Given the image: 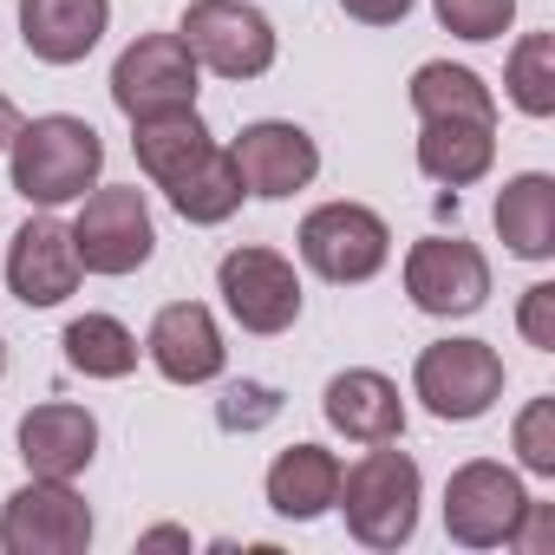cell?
Returning a JSON list of instances; mask_svg holds the SVG:
<instances>
[{"label": "cell", "instance_id": "cell-1", "mask_svg": "<svg viewBox=\"0 0 555 555\" xmlns=\"http://www.w3.org/2000/svg\"><path fill=\"white\" fill-rule=\"evenodd\" d=\"M105 170V144L86 118L73 112H47L34 125L14 131L8 144V177H14V196H27L34 209H60V203H79Z\"/></svg>", "mask_w": 555, "mask_h": 555}, {"label": "cell", "instance_id": "cell-2", "mask_svg": "<svg viewBox=\"0 0 555 555\" xmlns=\"http://www.w3.org/2000/svg\"><path fill=\"white\" fill-rule=\"evenodd\" d=\"M418 496H425L418 457H412V451H392V444H373L366 457L340 464V496H334V509L347 516L353 542H366V548H399V542H412V529H418Z\"/></svg>", "mask_w": 555, "mask_h": 555}, {"label": "cell", "instance_id": "cell-3", "mask_svg": "<svg viewBox=\"0 0 555 555\" xmlns=\"http://www.w3.org/2000/svg\"><path fill=\"white\" fill-rule=\"evenodd\" d=\"M295 242H301V261L334 288L373 282V274L386 268V255H392V229L366 203H321V209H308Z\"/></svg>", "mask_w": 555, "mask_h": 555}, {"label": "cell", "instance_id": "cell-4", "mask_svg": "<svg viewBox=\"0 0 555 555\" xmlns=\"http://www.w3.org/2000/svg\"><path fill=\"white\" fill-rule=\"evenodd\" d=\"M79 222H73V248L86 261V274H138L157 255V222L138 183H112V190H86L79 196Z\"/></svg>", "mask_w": 555, "mask_h": 555}, {"label": "cell", "instance_id": "cell-5", "mask_svg": "<svg viewBox=\"0 0 555 555\" xmlns=\"http://www.w3.org/2000/svg\"><path fill=\"white\" fill-rule=\"evenodd\" d=\"M216 288H222V308L235 314L242 334H288L301 321V274L288 255H274L261 242L248 248H229L216 261Z\"/></svg>", "mask_w": 555, "mask_h": 555}, {"label": "cell", "instance_id": "cell-6", "mask_svg": "<svg viewBox=\"0 0 555 555\" xmlns=\"http://www.w3.org/2000/svg\"><path fill=\"white\" fill-rule=\"evenodd\" d=\"M412 392L425 399L431 418L470 425L503 399V360L490 340H431L412 366Z\"/></svg>", "mask_w": 555, "mask_h": 555}, {"label": "cell", "instance_id": "cell-7", "mask_svg": "<svg viewBox=\"0 0 555 555\" xmlns=\"http://www.w3.org/2000/svg\"><path fill=\"white\" fill-rule=\"evenodd\" d=\"M522 509H529L522 477L490 464V457L457 464L451 483H444V535L457 548H503V542H516Z\"/></svg>", "mask_w": 555, "mask_h": 555}, {"label": "cell", "instance_id": "cell-8", "mask_svg": "<svg viewBox=\"0 0 555 555\" xmlns=\"http://www.w3.org/2000/svg\"><path fill=\"white\" fill-rule=\"evenodd\" d=\"M92 509L73 483L60 477H34L8 496L0 509V548L8 555H86L92 548Z\"/></svg>", "mask_w": 555, "mask_h": 555}, {"label": "cell", "instance_id": "cell-9", "mask_svg": "<svg viewBox=\"0 0 555 555\" xmlns=\"http://www.w3.org/2000/svg\"><path fill=\"white\" fill-rule=\"evenodd\" d=\"M177 34L196 53V66H209L216 79H261L274 66V27L242 0H190Z\"/></svg>", "mask_w": 555, "mask_h": 555}, {"label": "cell", "instance_id": "cell-10", "mask_svg": "<svg viewBox=\"0 0 555 555\" xmlns=\"http://www.w3.org/2000/svg\"><path fill=\"white\" fill-rule=\"evenodd\" d=\"M196 53L183 47V34H144L118 53L112 66V105L125 118H157V112H183L196 105Z\"/></svg>", "mask_w": 555, "mask_h": 555}, {"label": "cell", "instance_id": "cell-11", "mask_svg": "<svg viewBox=\"0 0 555 555\" xmlns=\"http://www.w3.org/2000/svg\"><path fill=\"white\" fill-rule=\"evenodd\" d=\"M405 295H412L418 314L464 321V314H477L490 301V261L464 235H425L405 255Z\"/></svg>", "mask_w": 555, "mask_h": 555}, {"label": "cell", "instance_id": "cell-12", "mask_svg": "<svg viewBox=\"0 0 555 555\" xmlns=\"http://www.w3.org/2000/svg\"><path fill=\"white\" fill-rule=\"evenodd\" d=\"M229 157H235V177H242V190L248 196H295V190H308L314 177H321V144L301 131V125H288V118H255V125H242V138L229 144Z\"/></svg>", "mask_w": 555, "mask_h": 555}, {"label": "cell", "instance_id": "cell-13", "mask_svg": "<svg viewBox=\"0 0 555 555\" xmlns=\"http://www.w3.org/2000/svg\"><path fill=\"white\" fill-rule=\"evenodd\" d=\"M79 248H73V222L60 216H27L14 229V248H8V295L21 308H60L73 288H79Z\"/></svg>", "mask_w": 555, "mask_h": 555}, {"label": "cell", "instance_id": "cell-14", "mask_svg": "<svg viewBox=\"0 0 555 555\" xmlns=\"http://www.w3.org/2000/svg\"><path fill=\"white\" fill-rule=\"evenodd\" d=\"M144 353H151V366H157L170 386H209V379L222 373V360H229L222 327H216V314H209L203 301H170V308H157V321H151V334H144Z\"/></svg>", "mask_w": 555, "mask_h": 555}, {"label": "cell", "instance_id": "cell-15", "mask_svg": "<svg viewBox=\"0 0 555 555\" xmlns=\"http://www.w3.org/2000/svg\"><path fill=\"white\" fill-rule=\"evenodd\" d=\"M321 412H327V425H334L340 438H353V444H399V431H405V399H399V386H392L386 373H373V366L334 373L327 392H321Z\"/></svg>", "mask_w": 555, "mask_h": 555}, {"label": "cell", "instance_id": "cell-16", "mask_svg": "<svg viewBox=\"0 0 555 555\" xmlns=\"http://www.w3.org/2000/svg\"><path fill=\"white\" fill-rule=\"evenodd\" d=\"M99 457V418L86 405H66V399H47L21 418V464L34 477H60L73 483L86 464Z\"/></svg>", "mask_w": 555, "mask_h": 555}, {"label": "cell", "instance_id": "cell-17", "mask_svg": "<svg viewBox=\"0 0 555 555\" xmlns=\"http://www.w3.org/2000/svg\"><path fill=\"white\" fill-rule=\"evenodd\" d=\"M112 27V0H21V40L40 66H79Z\"/></svg>", "mask_w": 555, "mask_h": 555}, {"label": "cell", "instance_id": "cell-18", "mask_svg": "<svg viewBox=\"0 0 555 555\" xmlns=\"http://www.w3.org/2000/svg\"><path fill=\"white\" fill-rule=\"evenodd\" d=\"M340 496V457L327 444H288L268 464V509L288 522H314L327 516Z\"/></svg>", "mask_w": 555, "mask_h": 555}, {"label": "cell", "instance_id": "cell-19", "mask_svg": "<svg viewBox=\"0 0 555 555\" xmlns=\"http://www.w3.org/2000/svg\"><path fill=\"white\" fill-rule=\"evenodd\" d=\"M496 235L509 255L522 261H548L555 255V177L548 170H522L496 190Z\"/></svg>", "mask_w": 555, "mask_h": 555}, {"label": "cell", "instance_id": "cell-20", "mask_svg": "<svg viewBox=\"0 0 555 555\" xmlns=\"http://www.w3.org/2000/svg\"><path fill=\"white\" fill-rule=\"evenodd\" d=\"M496 164V125H470V118H425L418 131V170L444 190H464L477 177H490Z\"/></svg>", "mask_w": 555, "mask_h": 555}, {"label": "cell", "instance_id": "cell-21", "mask_svg": "<svg viewBox=\"0 0 555 555\" xmlns=\"http://www.w3.org/2000/svg\"><path fill=\"white\" fill-rule=\"evenodd\" d=\"M209 125L196 118V105L183 112H157V118H131V151H138V170L164 190L170 177H183L203 151H209Z\"/></svg>", "mask_w": 555, "mask_h": 555}, {"label": "cell", "instance_id": "cell-22", "mask_svg": "<svg viewBox=\"0 0 555 555\" xmlns=\"http://www.w3.org/2000/svg\"><path fill=\"white\" fill-rule=\"evenodd\" d=\"M164 196H170V209L183 216V222H196V229H216V222H229L235 209H242V177H235V157L222 151V144H209L183 177H170L164 183Z\"/></svg>", "mask_w": 555, "mask_h": 555}, {"label": "cell", "instance_id": "cell-23", "mask_svg": "<svg viewBox=\"0 0 555 555\" xmlns=\"http://www.w3.org/2000/svg\"><path fill=\"white\" fill-rule=\"evenodd\" d=\"M412 112H418V125H425V118L496 125V99H490V86H483L470 66H451V60H425V66L412 73Z\"/></svg>", "mask_w": 555, "mask_h": 555}, {"label": "cell", "instance_id": "cell-24", "mask_svg": "<svg viewBox=\"0 0 555 555\" xmlns=\"http://www.w3.org/2000/svg\"><path fill=\"white\" fill-rule=\"evenodd\" d=\"M60 347H66V366L86 373V379H125V373H138V334L125 321H112V314H79L60 334Z\"/></svg>", "mask_w": 555, "mask_h": 555}, {"label": "cell", "instance_id": "cell-25", "mask_svg": "<svg viewBox=\"0 0 555 555\" xmlns=\"http://www.w3.org/2000/svg\"><path fill=\"white\" fill-rule=\"evenodd\" d=\"M503 86H509V105L522 118H548L555 112V34H522Z\"/></svg>", "mask_w": 555, "mask_h": 555}, {"label": "cell", "instance_id": "cell-26", "mask_svg": "<svg viewBox=\"0 0 555 555\" xmlns=\"http://www.w3.org/2000/svg\"><path fill=\"white\" fill-rule=\"evenodd\" d=\"M438 8V27L457 34V40H503L509 21H516V0H431Z\"/></svg>", "mask_w": 555, "mask_h": 555}, {"label": "cell", "instance_id": "cell-27", "mask_svg": "<svg viewBox=\"0 0 555 555\" xmlns=\"http://www.w3.org/2000/svg\"><path fill=\"white\" fill-rule=\"evenodd\" d=\"M516 457L529 477H555V399H529L516 412Z\"/></svg>", "mask_w": 555, "mask_h": 555}, {"label": "cell", "instance_id": "cell-28", "mask_svg": "<svg viewBox=\"0 0 555 555\" xmlns=\"http://www.w3.org/2000/svg\"><path fill=\"white\" fill-rule=\"evenodd\" d=\"M274 412H282V392H274V386H261V379H242V386H229V392H222V405H216L222 431H255V425H268Z\"/></svg>", "mask_w": 555, "mask_h": 555}, {"label": "cell", "instance_id": "cell-29", "mask_svg": "<svg viewBox=\"0 0 555 555\" xmlns=\"http://www.w3.org/2000/svg\"><path fill=\"white\" fill-rule=\"evenodd\" d=\"M516 327H522V340H529L535 353H555V282H535V288L522 295Z\"/></svg>", "mask_w": 555, "mask_h": 555}, {"label": "cell", "instance_id": "cell-30", "mask_svg": "<svg viewBox=\"0 0 555 555\" xmlns=\"http://www.w3.org/2000/svg\"><path fill=\"white\" fill-rule=\"evenodd\" d=\"M340 14L360 27H399L412 14V0H340Z\"/></svg>", "mask_w": 555, "mask_h": 555}, {"label": "cell", "instance_id": "cell-31", "mask_svg": "<svg viewBox=\"0 0 555 555\" xmlns=\"http://www.w3.org/2000/svg\"><path fill=\"white\" fill-rule=\"evenodd\" d=\"M14 131H21V112H14V99H8V92H0V151L14 144Z\"/></svg>", "mask_w": 555, "mask_h": 555}, {"label": "cell", "instance_id": "cell-32", "mask_svg": "<svg viewBox=\"0 0 555 555\" xmlns=\"http://www.w3.org/2000/svg\"><path fill=\"white\" fill-rule=\"evenodd\" d=\"M164 542H177V548H190V535H183V529H151V535H144V548H164Z\"/></svg>", "mask_w": 555, "mask_h": 555}, {"label": "cell", "instance_id": "cell-33", "mask_svg": "<svg viewBox=\"0 0 555 555\" xmlns=\"http://www.w3.org/2000/svg\"><path fill=\"white\" fill-rule=\"evenodd\" d=\"M0 373H8V340H0Z\"/></svg>", "mask_w": 555, "mask_h": 555}]
</instances>
